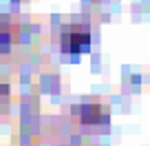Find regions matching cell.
I'll list each match as a JSON object with an SVG mask.
<instances>
[{
	"mask_svg": "<svg viewBox=\"0 0 150 146\" xmlns=\"http://www.w3.org/2000/svg\"><path fill=\"white\" fill-rule=\"evenodd\" d=\"M77 113H80V118H82V122H102V120H106V111H104V106L102 104H93V102H88V104H82L80 108H77Z\"/></svg>",
	"mask_w": 150,
	"mask_h": 146,
	"instance_id": "2",
	"label": "cell"
},
{
	"mask_svg": "<svg viewBox=\"0 0 150 146\" xmlns=\"http://www.w3.org/2000/svg\"><path fill=\"white\" fill-rule=\"evenodd\" d=\"M18 40V27L11 22H0V49H9Z\"/></svg>",
	"mask_w": 150,
	"mask_h": 146,
	"instance_id": "3",
	"label": "cell"
},
{
	"mask_svg": "<svg viewBox=\"0 0 150 146\" xmlns=\"http://www.w3.org/2000/svg\"><path fill=\"white\" fill-rule=\"evenodd\" d=\"M91 44V31L88 27L75 24V27H66L62 31V49L69 53H80L84 49H88Z\"/></svg>",
	"mask_w": 150,
	"mask_h": 146,
	"instance_id": "1",
	"label": "cell"
},
{
	"mask_svg": "<svg viewBox=\"0 0 150 146\" xmlns=\"http://www.w3.org/2000/svg\"><path fill=\"white\" fill-rule=\"evenodd\" d=\"M5 91H7V86L2 84V80H0V106H2V93H5Z\"/></svg>",
	"mask_w": 150,
	"mask_h": 146,
	"instance_id": "4",
	"label": "cell"
}]
</instances>
